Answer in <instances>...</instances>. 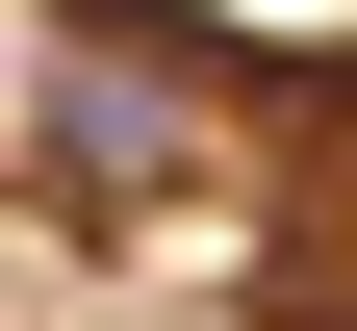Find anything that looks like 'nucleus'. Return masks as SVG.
Masks as SVG:
<instances>
[{"instance_id":"f257e3e1","label":"nucleus","mask_w":357,"mask_h":331,"mask_svg":"<svg viewBox=\"0 0 357 331\" xmlns=\"http://www.w3.org/2000/svg\"><path fill=\"white\" fill-rule=\"evenodd\" d=\"M52 178L77 204H204V178L255 153V52H204L178 0H52Z\"/></svg>"}]
</instances>
